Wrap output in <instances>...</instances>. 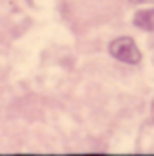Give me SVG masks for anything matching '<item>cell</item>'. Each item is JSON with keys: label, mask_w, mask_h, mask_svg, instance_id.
I'll return each instance as SVG.
<instances>
[{"label": "cell", "mask_w": 154, "mask_h": 156, "mask_svg": "<svg viewBox=\"0 0 154 156\" xmlns=\"http://www.w3.org/2000/svg\"><path fill=\"white\" fill-rule=\"evenodd\" d=\"M109 53L114 56L116 60L129 64V66H136L142 62V51L136 45V42L131 37H118L109 44Z\"/></svg>", "instance_id": "cell-1"}, {"label": "cell", "mask_w": 154, "mask_h": 156, "mask_svg": "<svg viewBox=\"0 0 154 156\" xmlns=\"http://www.w3.org/2000/svg\"><path fill=\"white\" fill-rule=\"evenodd\" d=\"M132 22H134V26L138 29H142V31H152L154 33V7L136 11Z\"/></svg>", "instance_id": "cell-2"}, {"label": "cell", "mask_w": 154, "mask_h": 156, "mask_svg": "<svg viewBox=\"0 0 154 156\" xmlns=\"http://www.w3.org/2000/svg\"><path fill=\"white\" fill-rule=\"evenodd\" d=\"M132 4H154V0H129Z\"/></svg>", "instance_id": "cell-3"}, {"label": "cell", "mask_w": 154, "mask_h": 156, "mask_svg": "<svg viewBox=\"0 0 154 156\" xmlns=\"http://www.w3.org/2000/svg\"><path fill=\"white\" fill-rule=\"evenodd\" d=\"M152 116H154V100H152Z\"/></svg>", "instance_id": "cell-4"}]
</instances>
